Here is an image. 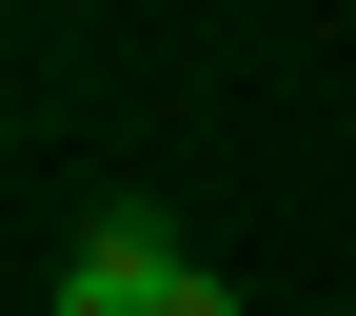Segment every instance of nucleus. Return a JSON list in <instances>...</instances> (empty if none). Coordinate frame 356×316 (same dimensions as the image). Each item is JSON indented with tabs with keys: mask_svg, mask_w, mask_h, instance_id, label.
<instances>
[{
	"mask_svg": "<svg viewBox=\"0 0 356 316\" xmlns=\"http://www.w3.org/2000/svg\"><path fill=\"white\" fill-rule=\"evenodd\" d=\"M198 257L159 238V217H79V257H60V316H159Z\"/></svg>",
	"mask_w": 356,
	"mask_h": 316,
	"instance_id": "obj_1",
	"label": "nucleus"
}]
</instances>
